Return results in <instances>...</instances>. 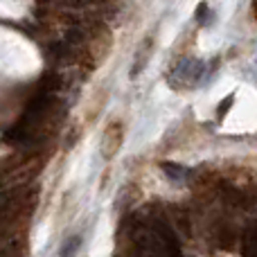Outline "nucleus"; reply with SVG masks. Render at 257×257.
Returning a JSON list of instances; mask_svg holds the SVG:
<instances>
[{"mask_svg": "<svg viewBox=\"0 0 257 257\" xmlns=\"http://www.w3.org/2000/svg\"><path fill=\"white\" fill-rule=\"evenodd\" d=\"M79 246H81V237H70V239L63 244V248H61V253H59V257H75L77 255V250H79Z\"/></svg>", "mask_w": 257, "mask_h": 257, "instance_id": "obj_2", "label": "nucleus"}, {"mask_svg": "<svg viewBox=\"0 0 257 257\" xmlns=\"http://www.w3.org/2000/svg\"><path fill=\"white\" fill-rule=\"evenodd\" d=\"M203 72H205V66L199 61V59H183V61L176 66V70H174V77L178 79V84L192 86L203 77Z\"/></svg>", "mask_w": 257, "mask_h": 257, "instance_id": "obj_1", "label": "nucleus"}]
</instances>
